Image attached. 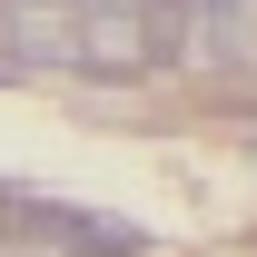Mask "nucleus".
I'll list each match as a JSON object with an SVG mask.
<instances>
[{"label": "nucleus", "instance_id": "nucleus-1", "mask_svg": "<svg viewBox=\"0 0 257 257\" xmlns=\"http://www.w3.org/2000/svg\"><path fill=\"white\" fill-rule=\"evenodd\" d=\"M69 69H99V79H139V69H149L139 0H79V50H69Z\"/></svg>", "mask_w": 257, "mask_h": 257}, {"label": "nucleus", "instance_id": "nucleus-2", "mask_svg": "<svg viewBox=\"0 0 257 257\" xmlns=\"http://www.w3.org/2000/svg\"><path fill=\"white\" fill-rule=\"evenodd\" d=\"M69 50H79V0H0V60L69 69Z\"/></svg>", "mask_w": 257, "mask_h": 257}, {"label": "nucleus", "instance_id": "nucleus-3", "mask_svg": "<svg viewBox=\"0 0 257 257\" xmlns=\"http://www.w3.org/2000/svg\"><path fill=\"white\" fill-rule=\"evenodd\" d=\"M198 69H257V0H198Z\"/></svg>", "mask_w": 257, "mask_h": 257}, {"label": "nucleus", "instance_id": "nucleus-4", "mask_svg": "<svg viewBox=\"0 0 257 257\" xmlns=\"http://www.w3.org/2000/svg\"><path fill=\"white\" fill-rule=\"evenodd\" d=\"M139 30H149V69H188L198 60V0H139Z\"/></svg>", "mask_w": 257, "mask_h": 257}, {"label": "nucleus", "instance_id": "nucleus-5", "mask_svg": "<svg viewBox=\"0 0 257 257\" xmlns=\"http://www.w3.org/2000/svg\"><path fill=\"white\" fill-rule=\"evenodd\" d=\"M0 227H10V188H0Z\"/></svg>", "mask_w": 257, "mask_h": 257}]
</instances>
